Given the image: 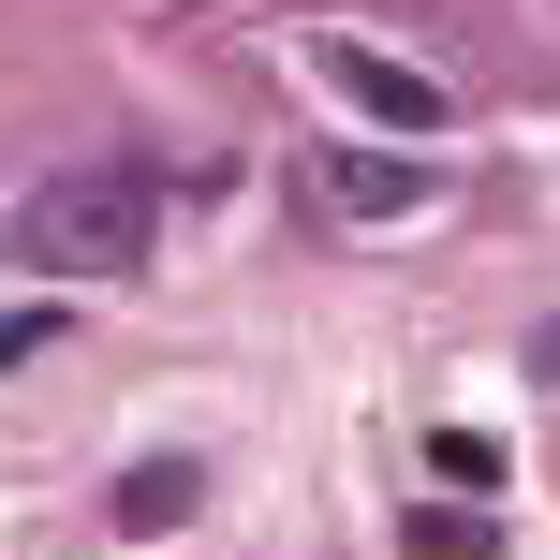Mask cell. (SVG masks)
<instances>
[{"label": "cell", "mask_w": 560, "mask_h": 560, "mask_svg": "<svg viewBox=\"0 0 560 560\" xmlns=\"http://www.w3.org/2000/svg\"><path fill=\"white\" fill-rule=\"evenodd\" d=\"M192 516V472H148V487H118V532H177Z\"/></svg>", "instance_id": "cell-4"}, {"label": "cell", "mask_w": 560, "mask_h": 560, "mask_svg": "<svg viewBox=\"0 0 560 560\" xmlns=\"http://www.w3.org/2000/svg\"><path fill=\"white\" fill-rule=\"evenodd\" d=\"M295 59H310V74H325L354 118H384V133H443V118H457V89L428 74L413 45H369V30H310Z\"/></svg>", "instance_id": "cell-2"}, {"label": "cell", "mask_w": 560, "mask_h": 560, "mask_svg": "<svg viewBox=\"0 0 560 560\" xmlns=\"http://www.w3.org/2000/svg\"><path fill=\"white\" fill-rule=\"evenodd\" d=\"M546 30H560V0H546Z\"/></svg>", "instance_id": "cell-6"}, {"label": "cell", "mask_w": 560, "mask_h": 560, "mask_svg": "<svg viewBox=\"0 0 560 560\" xmlns=\"http://www.w3.org/2000/svg\"><path fill=\"white\" fill-rule=\"evenodd\" d=\"M310 192H325L339 222H413L428 177H413V163H354V148H325V163H310Z\"/></svg>", "instance_id": "cell-3"}, {"label": "cell", "mask_w": 560, "mask_h": 560, "mask_svg": "<svg viewBox=\"0 0 560 560\" xmlns=\"http://www.w3.org/2000/svg\"><path fill=\"white\" fill-rule=\"evenodd\" d=\"M428 472H443V487H487V472H502V443H472V428H428Z\"/></svg>", "instance_id": "cell-5"}, {"label": "cell", "mask_w": 560, "mask_h": 560, "mask_svg": "<svg viewBox=\"0 0 560 560\" xmlns=\"http://www.w3.org/2000/svg\"><path fill=\"white\" fill-rule=\"evenodd\" d=\"M15 266L30 280H133L148 266V177H104V163L45 177L15 207Z\"/></svg>", "instance_id": "cell-1"}]
</instances>
